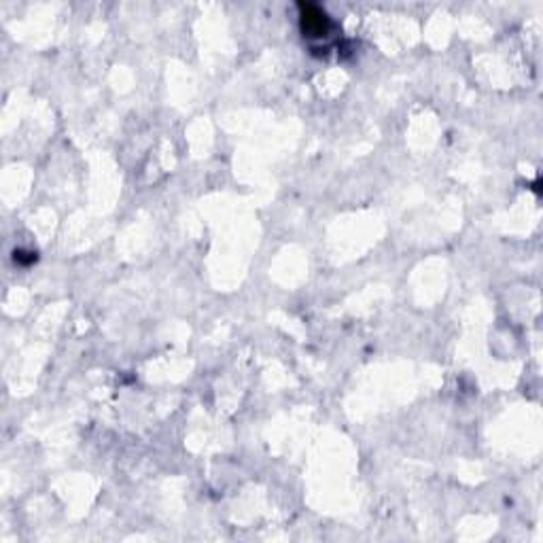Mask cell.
<instances>
[{
  "label": "cell",
  "instance_id": "cell-1",
  "mask_svg": "<svg viewBox=\"0 0 543 543\" xmlns=\"http://www.w3.org/2000/svg\"><path fill=\"white\" fill-rule=\"evenodd\" d=\"M329 30V20L325 13H321L317 7H305L303 13V32L310 36H325Z\"/></svg>",
  "mask_w": 543,
  "mask_h": 543
}]
</instances>
